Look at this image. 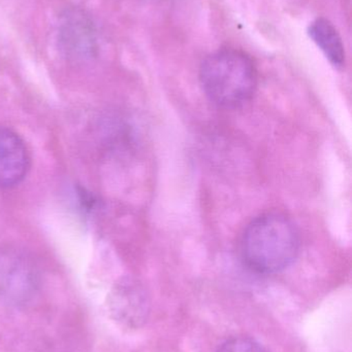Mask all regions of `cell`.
Segmentation results:
<instances>
[{
    "label": "cell",
    "instance_id": "1",
    "mask_svg": "<svg viewBox=\"0 0 352 352\" xmlns=\"http://www.w3.org/2000/svg\"><path fill=\"white\" fill-rule=\"evenodd\" d=\"M301 238L293 221L278 212L256 217L244 231L241 256L258 274H276L289 268L300 254Z\"/></svg>",
    "mask_w": 352,
    "mask_h": 352
},
{
    "label": "cell",
    "instance_id": "2",
    "mask_svg": "<svg viewBox=\"0 0 352 352\" xmlns=\"http://www.w3.org/2000/svg\"><path fill=\"white\" fill-rule=\"evenodd\" d=\"M200 80L205 94L214 104L236 109L253 96L258 87V70L244 52L220 50L202 62Z\"/></svg>",
    "mask_w": 352,
    "mask_h": 352
},
{
    "label": "cell",
    "instance_id": "3",
    "mask_svg": "<svg viewBox=\"0 0 352 352\" xmlns=\"http://www.w3.org/2000/svg\"><path fill=\"white\" fill-rule=\"evenodd\" d=\"M41 285V273L30 256L17 248H0V301L27 305L37 297Z\"/></svg>",
    "mask_w": 352,
    "mask_h": 352
},
{
    "label": "cell",
    "instance_id": "4",
    "mask_svg": "<svg viewBox=\"0 0 352 352\" xmlns=\"http://www.w3.org/2000/svg\"><path fill=\"white\" fill-rule=\"evenodd\" d=\"M110 316L126 329L142 328L151 314V303L145 289L132 281H122L114 287L107 303Z\"/></svg>",
    "mask_w": 352,
    "mask_h": 352
},
{
    "label": "cell",
    "instance_id": "5",
    "mask_svg": "<svg viewBox=\"0 0 352 352\" xmlns=\"http://www.w3.org/2000/svg\"><path fill=\"white\" fill-rule=\"evenodd\" d=\"M58 43L68 57L88 59L96 52V30L91 19L80 10H68L58 25Z\"/></svg>",
    "mask_w": 352,
    "mask_h": 352
},
{
    "label": "cell",
    "instance_id": "6",
    "mask_svg": "<svg viewBox=\"0 0 352 352\" xmlns=\"http://www.w3.org/2000/svg\"><path fill=\"white\" fill-rule=\"evenodd\" d=\"M30 166V158L22 138L8 128L0 127V188L20 184Z\"/></svg>",
    "mask_w": 352,
    "mask_h": 352
},
{
    "label": "cell",
    "instance_id": "7",
    "mask_svg": "<svg viewBox=\"0 0 352 352\" xmlns=\"http://www.w3.org/2000/svg\"><path fill=\"white\" fill-rule=\"evenodd\" d=\"M308 33L332 65L336 68H342L345 65L342 38L330 21L324 18L316 19L310 24Z\"/></svg>",
    "mask_w": 352,
    "mask_h": 352
},
{
    "label": "cell",
    "instance_id": "8",
    "mask_svg": "<svg viewBox=\"0 0 352 352\" xmlns=\"http://www.w3.org/2000/svg\"><path fill=\"white\" fill-rule=\"evenodd\" d=\"M215 352H269L260 343L247 336L227 339Z\"/></svg>",
    "mask_w": 352,
    "mask_h": 352
}]
</instances>
